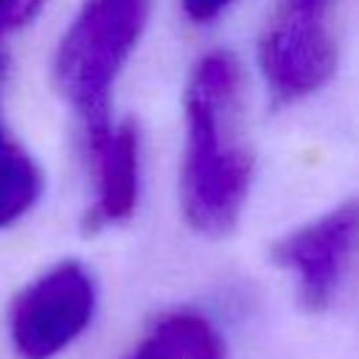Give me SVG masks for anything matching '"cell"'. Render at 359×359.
Wrapping results in <instances>:
<instances>
[{"instance_id":"cell-7","label":"cell","mask_w":359,"mask_h":359,"mask_svg":"<svg viewBox=\"0 0 359 359\" xmlns=\"http://www.w3.org/2000/svg\"><path fill=\"white\" fill-rule=\"evenodd\" d=\"M123 359H230V351L205 311L182 306L157 314Z\"/></svg>"},{"instance_id":"cell-9","label":"cell","mask_w":359,"mask_h":359,"mask_svg":"<svg viewBox=\"0 0 359 359\" xmlns=\"http://www.w3.org/2000/svg\"><path fill=\"white\" fill-rule=\"evenodd\" d=\"M45 0H0V79L6 76V50H3V36L8 31L22 28L36 17Z\"/></svg>"},{"instance_id":"cell-6","label":"cell","mask_w":359,"mask_h":359,"mask_svg":"<svg viewBox=\"0 0 359 359\" xmlns=\"http://www.w3.org/2000/svg\"><path fill=\"white\" fill-rule=\"evenodd\" d=\"M90 180H93V202L84 213L87 230H107L123 224L135 216L143 185V163H140V129L135 121H112V126L84 143Z\"/></svg>"},{"instance_id":"cell-3","label":"cell","mask_w":359,"mask_h":359,"mask_svg":"<svg viewBox=\"0 0 359 359\" xmlns=\"http://www.w3.org/2000/svg\"><path fill=\"white\" fill-rule=\"evenodd\" d=\"M269 255L294 280L306 311L331 309L359 272V194L283 233Z\"/></svg>"},{"instance_id":"cell-10","label":"cell","mask_w":359,"mask_h":359,"mask_svg":"<svg viewBox=\"0 0 359 359\" xmlns=\"http://www.w3.org/2000/svg\"><path fill=\"white\" fill-rule=\"evenodd\" d=\"M238 0H180V11L191 25H213Z\"/></svg>"},{"instance_id":"cell-1","label":"cell","mask_w":359,"mask_h":359,"mask_svg":"<svg viewBox=\"0 0 359 359\" xmlns=\"http://www.w3.org/2000/svg\"><path fill=\"white\" fill-rule=\"evenodd\" d=\"M180 210L205 238L230 236L247 210L255 151L247 137V76L230 50L202 53L182 93Z\"/></svg>"},{"instance_id":"cell-2","label":"cell","mask_w":359,"mask_h":359,"mask_svg":"<svg viewBox=\"0 0 359 359\" xmlns=\"http://www.w3.org/2000/svg\"><path fill=\"white\" fill-rule=\"evenodd\" d=\"M151 20V0H84L53 50V84L84 143L112 126L115 84Z\"/></svg>"},{"instance_id":"cell-8","label":"cell","mask_w":359,"mask_h":359,"mask_svg":"<svg viewBox=\"0 0 359 359\" xmlns=\"http://www.w3.org/2000/svg\"><path fill=\"white\" fill-rule=\"evenodd\" d=\"M42 196V171L36 160L14 140L0 115V230L20 222Z\"/></svg>"},{"instance_id":"cell-5","label":"cell","mask_w":359,"mask_h":359,"mask_svg":"<svg viewBox=\"0 0 359 359\" xmlns=\"http://www.w3.org/2000/svg\"><path fill=\"white\" fill-rule=\"evenodd\" d=\"M98 309L93 272L59 261L34 278L8 306V339L20 359H56L90 325Z\"/></svg>"},{"instance_id":"cell-4","label":"cell","mask_w":359,"mask_h":359,"mask_svg":"<svg viewBox=\"0 0 359 359\" xmlns=\"http://www.w3.org/2000/svg\"><path fill=\"white\" fill-rule=\"evenodd\" d=\"M339 48L331 6L278 0L258 42V70L275 104L317 95L337 70Z\"/></svg>"}]
</instances>
